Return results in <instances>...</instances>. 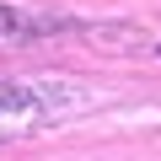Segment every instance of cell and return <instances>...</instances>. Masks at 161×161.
<instances>
[{"label":"cell","mask_w":161,"mask_h":161,"mask_svg":"<svg viewBox=\"0 0 161 161\" xmlns=\"http://www.w3.org/2000/svg\"><path fill=\"white\" fill-rule=\"evenodd\" d=\"M156 54H161V48H156Z\"/></svg>","instance_id":"cell-1"}]
</instances>
